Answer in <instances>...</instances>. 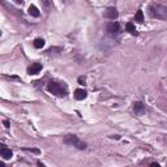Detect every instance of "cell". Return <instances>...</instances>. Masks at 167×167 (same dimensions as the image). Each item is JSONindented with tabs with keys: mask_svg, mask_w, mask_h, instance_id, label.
Segmentation results:
<instances>
[{
	"mask_svg": "<svg viewBox=\"0 0 167 167\" xmlns=\"http://www.w3.org/2000/svg\"><path fill=\"white\" fill-rule=\"evenodd\" d=\"M149 167H161V165L159 163H157V162H153V163H150V166Z\"/></svg>",
	"mask_w": 167,
	"mask_h": 167,
	"instance_id": "cell-17",
	"label": "cell"
},
{
	"mask_svg": "<svg viewBox=\"0 0 167 167\" xmlns=\"http://www.w3.org/2000/svg\"><path fill=\"white\" fill-rule=\"evenodd\" d=\"M29 14L33 16V17H39L41 12L38 10V8L35 7V5H30V7H29Z\"/></svg>",
	"mask_w": 167,
	"mask_h": 167,
	"instance_id": "cell-11",
	"label": "cell"
},
{
	"mask_svg": "<svg viewBox=\"0 0 167 167\" xmlns=\"http://www.w3.org/2000/svg\"><path fill=\"white\" fill-rule=\"evenodd\" d=\"M149 13L153 18L158 20H167V5L163 4H157L154 3L149 7Z\"/></svg>",
	"mask_w": 167,
	"mask_h": 167,
	"instance_id": "cell-2",
	"label": "cell"
},
{
	"mask_svg": "<svg viewBox=\"0 0 167 167\" xmlns=\"http://www.w3.org/2000/svg\"><path fill=\"white\" fill-rule=\"evenodd\" d=\"M24 150H26V152H31V153H35V154H39V149H31V148H25Z\"/></svg>",
	"mask_w": 167,
	"mask_h": 167,
	"instance_id": "cell-15",
	"label": "cell"
},
{
	"mask_svg": "<svg viewBox=\"0 0 167 167\" xmlns=\"http://www.w3.org/2000/svg\"><path fill=\"white\" fill-rule=\"evenodd\" d=\"M125 30L132 35H137V30H136V27H135V25H133L132 22H128V24L125 25Z\"/></svg>",
	"mask_w": 167,
	"mask_h": 167,
	"instance_id": "cell-10",
	"label": "cell"
},
{
	"mask_svg": "<svg viewBox=\"0 0 167 167\" xmlns=\"http://www.w3.org/2000/svg\"><path fill=\"white\" fill-rule=\"evenodd\" d=\"M103 16L106 18H108V20H116L118 18V16H119V12H118V9H116L115 7H110L104 10V13Z\"/></svg>",
	"mask_w": 167,
	"mask_h": 167,
	"instance_id": "cell-5",
	"label": "cell"
},
{
	"mask_svg": "<svg viewBox=\"0 0 167 167\" xmlns=\"http://www.w3.org/2000/svg\"><path fill=\"white\" fill-rule=\"evenodd\" d=\"M111 137H112V138H116V140H119V138H120V136H118V135H116V136H111Z\"/></svg>",
	"mask_w": 167,
	"mask_h": 167,
	"instance_id": "cell-20",
	"label": "cell"
},
{
	"mask_svg": "<svg viewBox=\"0 0 167 167\" xmlns=\"http://www.w3.org/2000/svg\"><path fill=\"white\" fill-rule=\"evenodd\" d=\"M42 71V64L41 63H33L29 68H27V73L29 75H37Z\"/></svg>",
	"mask_w": 167,
	"mask_h": 167,
	"instance_id": "cell-7",
	"label": "cell"
},
{
	"mask_svg": "<svg viewBox=\"0 0 167 167\" xmlns=\"http://www.w3.org/2000/svg\"><path fill=\"white\" fill-rule=\"evenodd\" d=\"M3 124H4L5 128H9V121H8V120H4V121H3Z\"/></svg>",
	"mask_w": 167,
	"mask_h": 167,
	"instance_id": "cell-18",
	"label": "cell"
},
{
	"mask_svg": "<svg viewBox=\"0 0 167 167\" xmlns=\"http://www.w3.org/2000/svg\"><path fill=\"white\" fill-rule=\"evenodd\" d=\"M106 30H107V34L110 37H118L120 33H121V27H120V24L119 22H116V21H111L107 24V26H106Z\"/></svg>",
	"mask_w": 167,
	"mask_h": 167,
	"instance_id": "cell-4",
	"label": "cell"
},
{
	"mask_svg": "<svg viewBox=\"0 0 167 167\" xmlns=\"http://www.w3.org/2000/svg\"><path fill=\"white\" fill-rule=\"evenodd\" d=\"M47 90L54 94L56 97H67L68 96V88H67L65 84H62V82H58V81H51L47 84Z\"/></svg>",
	"mask_w": 167,
	"mask_h": 167,
	"instance_id": "cell-1",
	"label": "cell"
},
{
	"mask_svg": "<svg viewBox=\"0 0 167 167\" xmlns=\"http://www.w3.org/2000/svg\"><path fill=\"white\" fill-rule=\"evenodd\" d=\"M85 77H82V76H80L79 77V82H80V85H85Z\"/></svg>",
	"mask_w": 167,
	"mask_h": 167,
	"instance_id": "cell-16",
	"label": "cell"
},
{
	"mask_svg": "<svg viewBox=\"0 0 167 167\" xmlns=\"http://www.w3.org/2000/svg\"><path fill=\"white\" fill-rule=\"evenodd\" d=\"M64 142L67 144V145L75 146L76 149H79V150H85L88 148L86 144L84 142V141H81L76 135H67L64 137Z\"/></svg>",
	"mask_w": 167,
	"mask_h": 167,
	"instance_id": "cell-3",
	"label": "cell"
},
{
	"mask_svg": "<svg viewBox=\"0 0 167 167\" xmlns=\"http://www.w3.org/2000/svg\"><path fill=\"white\" fill-rule=\"evenodd\" d=\"M3 148L0 149V155L3 157V159H10L13 157V152L10 149H7V148H4V145H2Z\"/></svg>",
	"mask_w": 167,
	"mask_h": 167,
	"instance_id": "cell-8",
	"label": "cell"
},
{
	"mask_svg": "<svg viewBox=\"0 0 167 167\" xmlns=\"http://www.w3.org/2000/svg\"><path fill=\"white\" fill-rule=\"evenodd\" d=\"M0 167H5V165H4V162H2V163H0Z\"/></svg>",
	"mask_w": 167,
	"mask_h": 167,
	"instance_id": "cell-21",
	"label": "cell"
},
{
	"mask_svg": "<svg viewBox=\"0 0 167 167\" xmlns=\"http://www.w3.org/2000/svg\"><path fill=\"white\" fill-rule=\"evenodd\" d=\"M88 96V93L84 90V89H77V90H75V98L77 99V101H82V99H85Z\"/></svg>",
	"mask_w": 167,
	"mask_h": 167,
	"instance_id": "cell-9",
	"label": "cell"
},
{
	"mask_svg": "<svg viewBox=\"0 0 167 167\" xmlns=\"http://www.w3.org/2000/svg\"><path fill=\"white\" fill-rule=\"evenodd\" d=\"M33 46H34L35 48H42L44 46V41L42 39V38H37V39L33 42Z\"/></svg>",
	"mask_w": 167,
	"mask_h": 167,
	"instance_id": "cell-13",
	"label": "cell"
},
{
	"mask_svg": "<svg viewBox=\"0 0 167 167\" xmlns=\"http://www.w3.org/2000/svg\"><path fill=\"white\" fill-rule=\"evenodd\" d=\"M37 165H38V167H46V166H44V165H43L42 162H38Z\"/></svg>",
	"mask_w": 167,
	"mask_h": 167,
	"instance_id": "cell-19",
	"label": "cell"
},
{
	"mask_svg": "<svg viewBox=\"0 0 167 167\" xmlns=\"http://www.w3.org/2000/svg\"><path fill=\"white\" fill-rule=\"evenodd\" d=\"M63 51V48L62 47H51L50 50H47V54H58V52H62Z\"/></svg>",
	"mask_w": 167,
	"mask_h": 167,
	"instance_id": "cell-14",
	"label": "cell"
},
{
	"mask_svg": "<svg viewBox=\"0 0 167 167\" xmlns=\"http://www.w3.org/2000/svg\"><path fill=\"white\" fill-rule=\"evenodd\" d=\"M135 21L138 22V24H142V22L145 21V18H144V12H142L141 9H138L137 13L135 14Z\"/></svg>",
	"mask_w": 167,
	"mask_h": 167,
	"instance_id": "cell-12",
	"label": "cell"
},
{
	"mask_svg": "<svg viewBox=\"0 0 167 167\" xmlns=\"http://www.w3.org/2000/svg\"><path fill=\"white\" fill-rule=\"evenodd\" d=\"M133 111H135L136 115L142 116L144 114H145L146 107H145V104H144L142 102H135V103H133Z\"/></svg>",
	"mask_w": 167,
	"mask_h": 167,
	"instance_id": "cell-6",
	"label": "cell"
}]
</instances>
